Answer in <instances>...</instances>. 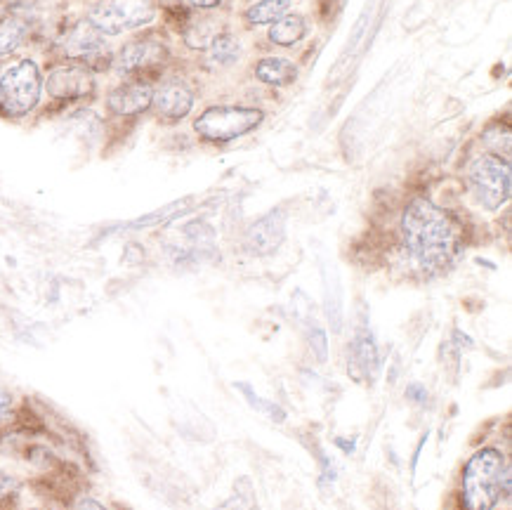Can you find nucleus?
I'll return each mask as SVG.
<instances>
[{"instance_id": "nucleus-1", "label": "nucleus", "mask_w": 512, "mask_h": 510, "mask_svg": "<svg viewBox=\"0 0 512 510\" xmlns=\"http://www.w3.org/2000/svg\"><path fill=\"white\" fill-rule=\"evenodd\" d=\"M399 234L413 265L428 274L444 272L461 253L458 220L425 196H418L404 208Z\"/></svg>"}, {"instance_id": "nucleus-2", "label": "nucleus", "mask_w": 512, "mask_h": 510, "mask_svg": "<svg viewBox=\"0 0 512 510\" xmlns=\"http://www.w3.org/2000/svg\"><path fill=\"white\" fill-rule=\"evenodd\" d=\"M510 494V463L498 449H482L463 470L465 510H494Z\"/></svg>"}, {"instance_id": "nucleus-3", "label": "nucleus", "mask_w": 512, "mask_h": 510, "mask_svg": "<svg viewBox=\"0 0 512 510\" xmlns=\"http://www.w3.org/2000/svg\"><path fill=\"white\" fill-rule=\"evenodd\" d=\"M45 90L41 69L34 60H19L0 76V114L5 119H24L38 107Z\"/></svg>"}, {"instance_id": "nucleus-4", "label": "nucleus", "mask_w": 512, "mask_h": 510, "mask_svg": "<svg viewBox=\"0 0 512 510\" xmlns=\"http://www.w3.org/2000/svg\"><path fill=\"white\" fill-rule=\"evenodd\" d=\"M468 182L477 204L487 211H498L510 201L512 175L505 156L482 154L470 163Z\"/></svg>"}, {"instance_id": "nucleus-5", "label": "nucleus", "mask_w": 512, "mask_h": 510, "mask_svg": "<svg viewBox=\"0 0 512 510\" xmlns=\"http://www.w3.org/2000/svg\"><path fill=\"white\" fill-rule=\"evenodd\" d=\"M265 114L258 107H208L194 121L196 135L208 142H232L260 126Z\"/></svg>"}, {"instance_id": "nucleus-6", "label": "nucleus", "mask_w": 512, "mask_h": 510, "mask_svg": "<svg viewBox=\"0 0 512 510\" xmlns=\"http://www.w3.org/2000/svg\"><path fill=\"white\" fill-rule=\"evenodd\" d=\"M156 10L147 0H102L90 10L88 22L102 36H118L154 22Z\"/></svg>"}, {"instance_id": "nucleus-7", "label": "nucleus", "mask_w": 512, "mask_h": 510, "mask_svg": "<svg viewBox=\"0 0 512 510\" xmlns=\"http://www.w3.org/2000/svg\"><path fill=\"white\" fill-rule=\"evenodd\" d=\"M168 50L159 38L154 36H140L135 41H130L118 50L114 67L118 74L123 76H142L147 71H154L156 67H161L163 60H166Z\"/></svg>"}, {"instance_id": "nucleus-8", "label": "nucleus", "mask_w": 512, "mask_h": 510, "mask_svg": "<svg viewBox=\"0 0 512 510\" xmlns=\"http://www.w3.org/2000/svg\"><path fill=\"white\" fill-rule=\"evenodd\" d=\"M45 88H48V93L55 97V100H83V97H88L95 90L93 69L85 67L81 62H67L62 64V67H55L50 71Z\"/></svg>"}, {"instance_id": "nucleus-9", "label": "nucleus", "mask_w": 512, "mask_h": 510, "mask_svg": "<svg viewBox=\"0 0 512 510\" xmlns=\"http://www.w3.org/2000/svg\"><path fill=\"white\" fill-rule=\"evenodd\" d=\"M62 52L69 62H81L85 67L93 69L97 62L107 55V41L93 24L85 19L78 22L74 29H69L62 38Z\"/></svg>"}, {"instance_id": "nucleus-10", "label": "nucleus", "mask_w": 512, "mask_h": 510, "mask_svg": "<svg viewBox=\"0 0 512 510\" xmlns=\"http://www.w3.org/2000/svg\"><path fill=\"white\" fill-rule=\"evenodd\" d=\"M152 102H154V85L144 76L128 78L126 83L116 85L107 97L109 109L114 111L116 116L144 114L147 109H152Z\"/></svg>"}, {"instance_id": "nucleus-11", "label": "nucleus", "mask_w": 512, "mask_h": 510, "mask_svg": "<svg viewBox=\"0 0 512 510\" xmlns=\"http://www.w3.org/2000/svg\"><path fill=\"white\" fill-rule=\"evenodd\" d=\"M286 239L284 211H269L255 220L246 232V248L253 255H272Z\"/></svg>"}, {"instance_id": "nucleus-12", "label": "nucleus", "mask_w": 512, "mask_h": 510, "mask_svg": "<svg viewBox=\"0 0 512 510\" xmlns=\"http://www.w3.org/2000/svg\"><path fill=\"white\" fill-rule=\"evenodd\" d=\"M152 107L161 119L168 121H180L185 119L189 111L194 109V93L192 88L180 78H170V81L161 83L159 88H154V102Z\"/></svg>"}, {"instance_id": "nucleus-13", "label": "nucleus", "mask_w": 512, "mask_h": 510, "mask_svg": "<svg viewBox=\"0 0 512 510\" xmlns=\"http://www.w3.org/2000/svg\"><path fill=\"white\" fill-rule=\"evenodd\" d=\"M378 345L371 331L361 329L354 333L350 343V371L359 381H373L378 374Z\"/></svg>"}, {"instance_id": "nucleus-14", "label": "nucleus", "mask_w": 512, "mask_h": 510, "mask_svg": "<svg viewBox=\"0 0 512 510\" xmlns=\"http://www.w3.org/2000/svg\"><path fill=\"white\" fill-rule=\"evenodd\" d=\"M29 17L17 10H8L0 15V57H8L29 36Z\"/></svg>"}, {"instance_id": "nucleus-15", "label": "nucleus", "mask_w": 512, "mask_h": 510, "mask_svg": "<svg viewBox=\"0 0 512 510\" xmlns=\"http://www.w3.org/2000/svg\"><path fill=\"white\" fill-rule=\"evenodd\" d=\"M255 76L260 78L262 83L274 85V88H286L295 81L298 76V69L291 60H284V57H265L255 64Z\"/></svg>"}, {"instance_id": "nucleus-16", "label": "nucleus", "mask_w": 512, "mask_h": 510, "mask_svg": "<svg viewBox=\"0 0 512 510\" xmlns=\"http://www.w3.org/2000/svg\"><path fill=\"white\" fill-rule=\"evenodd\" d=\"M241 55V45L234 36L229 34H218L210 41L208 45V57H206V67L210 71H220L232 67V64L239 60Z\"/></svg>"}, {"instance_id": "nucleus-17", "label": "nucleus", "mask_w": 512, "mask_h": 510, "mask_svg": "<svg viewBox=\"0 0 512 510\" xmlns=\"http://www.w3.org/2000/svg\"><path fill=\"white\" fill-rule=\"evenodd\" d=\"M307 36V22L300 15H284L269 29V41L291 48V45L300 43Z\"/></svg>"}, {"instance_id": "nucleus-18", "label": "nucleus", "mask_w": 512, "mask_h": 510, "mask_svg": "<svg viewBox=\"0 0 512 510\" xmlns=\"http://www.w3.org/2000/svg\"><path fill=\"white\" fill-rule=\"evenodd\" d=\"M288 8H291V0H258L246 10V19L251 24H274L288 15Z\"/></svg>"}, {"instance_id": "nucleus-19", "label": "nucleus", "mask_w": 512, "mask_h": 510, "mask_svg": "<svg viewBox=\"0 0 512 510\" xmlns=\"http://www.w3.org/2000/svg\"><path fill=\"white\" fill-rule=\"evenodd\" d=\"M236 388L244 392L246 402L251 404L253 409H258L260 414L269 416V418H272V421H277V423H284V421H286V411L281 409L279 404H274L272 400H265V397H260L258 392H253V390L248 388V385H244V383H239V385H236Z\"/></svg>"}, {"instance_id": "nucleus-20", "label": "nucleus", "mask_w": 512, "mask_h": 510, "mask_svg": "<svg viewBox=\"0 0 512 510\" xmlns=\"http://www.w3.org/2000/svg\"><path fill=\"white\" fill-rule=\"evenodd\" d=\"M218 36L213 31V24L210 22H196V24H192L187 29V34H185V41H187V45L189 48H194V50H201V48H208L210 45V41H213V38Z\"/></svg>"}, {"instance_id": "nucleus-21", "label": "nucleus", "mask_w": 512, "mask_h": 510, "mask_svg": "<svg viewBox=\"0 0 512 510\" xmlns=\"http://www.w3.org/2000/svg\"><path fill=\"white\" fill-rule=\"evenodd\" d=\"M218 510H253V489L248 485V480H241L236 494Z\"/></svg>"}, {"instance_id": "nucleus-22", "label": "nucleus", "mask_w": 512, "mask_h": 510, "mask_svg": "<svg viewBox=\"0 0 512 510\" xmlns=\"http://www.w3.org/2000/svg\"><path fill=\"white\" fill-rule=\"evenodd\" d=\"M19 492V480L15 475L5 473V470H0V503L12 499Z\"/></svg>"}, {"instance_id": "nucleus-23", "label": "nucleus", "mask_w": 512, "mask_h": 510, "mask_svg": "<svg viewBox=\"0 0 512 510\" xmlns=\"http://www.w3.org/2000/svg\"><path fill=\"white\" fill-rule=\"evenodd\" d=\"M15 416V397L0 385V423H8Z\"/></svg>"}, {"instance_id": "nucleus-24", "label": "nucleus", "mask_w": 512, "mask_h": 510, "mask_svg": "<svg viewBox=\"0 0 512 510\" xmlns=\"http://www.w3.org/2000/svg\"><path fill=\"white\" fill-rule=\"evenodd\" d=\"M310 345H312L314 355H317L319 362H326V357H328V343H326V333L321 331V329H314V331L310 333Z\"/></svg>"}, {"instance_id": "nucleus-25", "label": "nucleus", "mask_w": 512, "mask_h": 510, "mask_svg": "<svg viewBox=\"0 0 512 510\" xmlns=\"http://www.w3.org/2000/svg\"><path fill=\"white\" fill-rule=\"evenodd\" d=\"M406 395H409L413 402H423L425 397H428V390H425L420 383H411L409 388H406Z\"/></svg>"}, {"instance_id": "nucleus-26", "label": "nucleus", "mask_w": 512, "mask_h": 510, "mask_svg": "<svg viewBox=\"0 0 512 510\" xmlns=\"http://www.w3.org/2000/svg\"><path fill=\"white\" fill-rule=\"evenodd\" d=\"M76 510H107V508H104L100 501L90 499V496H83V499H78Z\"/></svg>"}, {"instance_id": "nucleus-27", "label": "nucleus", "mask_w": 512, "mask_h": 510, "mask_svg": "<svg viewBox=\"0 0 512 510\" xmlns=\"http://www.w3.org/2000/svg\"><path fill=\"white\" fill-rule=\"evenodd\" d=\"M196 8H203V10H210V8H218L222 0H192Z\"/></svg>"}]
</instances>
